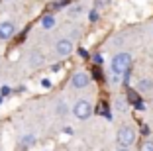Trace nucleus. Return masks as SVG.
Segmentation results:
<instances>
[{"label": "nucleus", "mask_w": 153, "mask_h": 151, "mask_svg": "<svg viewBox=\"0 0 153 151\" xmlns=\"http://www.w3.org/2000/svg\"><path fill=\"white\" fill-rule=\"evenodd\" d=\"M88 85V75L86 73H75V77H73V86L75 89H85V86Z\"/></svg>", "instance_id": "5"}, {"label": "nucleus", "mask_w": 153, "mask_h": 151, "mask_svg": "<svg viewBox=\"0 0 153 151\" xmlns=\"http://www.w3.org/2000/svg\"><path fill=\"white\" fill-rule=\"evenodd\" d=\"M33 143H36V135H33V133H26V135L22 138V145H24V147L33 145Z\"/></svg>", "instance_id": "9"}, {"label": "nucleus", "mask_w": 153, "mask_h": 151, "mask_svg": "<svg viewBox=\"0 0 153 151\" xmlns=\"http://www.w3.org/2000/svg\"><path fill=\"white\" fill-rule=\"evenodd\" d=\"M134 141H135V132L134 129H131L130 126L120 128V132H118V143H120L122 147H130Z\"/></svg>", "instance_id": "2"}, {"label": "nucleus", "mask_w": 153, "mask_h": 151, "mask_svg": "<svg viewBox=\"0 0 153 151\" xmlns=\"http://www.w3.org/2000/svg\"><path fill=\"white\" fill-rule=\"evenodd\" d=\"M14 36V24L2 22L0 24V39H10Z\"/></svg>", "instance_id": "6"}, {"label": "nucleus", "mask_w": 153, "mask_h": 151, "mask_svg": "<svg viewBox=\"0 0 153 151\" xmlns=\"http://www.w3.org/2000/svg\"><path fill=\"white\" fill-rule=\"evenodd\" d=\"M0 102H2V96H0Z\"/></svg>", "instance_id": "16"}, {"label": "nucleus", "mask_w": 153, "mask_h": 151, "mask_svg": "<svg viewBox=\"0 0 153 151\" xmlns=\"http://www.w3.org/2000/svg\"><path fill=\"white\" fill-rule=\"evenodd\" d=\"M30 63H32V65H41V63H43V57H41L39 53H33V55H32V61H30Z\"/></svg>", "instance_id": "10"}, {"label": "nucleus", "mask_w": 153, "mask_h": 151, "mask_svg": "<svg viewBox=\"0 0 153 151\" xmlns=\"http://www.w3.org/2000/svg\"><path fill=\"white\" fill-rule=\"evenodd\" d=\"M118 151H130V149H126V147H120V149H118Z\"/></svg>", "instance_id": "15"}, {"label": "nucleus", "mask_w": 153, "mask_h": 151, "mask_svg": "<svg viewBox=\"0 0 153 151\" xmlns=\"http://www.w3.org/2000/svg\"><path fill=\"white\" fill-rule=\"evenodd\" d=\"M137 90H140V92H149V90H153V83L147 80V79L140 80V83H137Z\"/></svg>", "instance_id": "7"}, {"label": "nucleus", "mask_w": 153, "mask_h": 151, "mask_svg": "<svg viewBox=\"0 0 153 151\" xmlns=\"http://www.w3.org/2000/svg\"><path fill=\"white\" fill-rule=\"evenodd\" d=\"M73 51V43L69 39H59L57 41V53L61 55V57H67V55H71Z\"/></svg>", "instance_id": "4"}, {"label": "nucleus", "mask_w": 153, "mask_h": 151, "mask_svg": "<svg viewBox=\"0 0 153 151\" xmlns=\"http://www.w3.org/2000/svg\"><path fill=\"white\" fill-rule=\"evenodd\" d=\"M79 55H81V57H86V49L81 47V49H79Z\"/></svg>", "instance_id": "14"}, {"label": "nucleus", "mask_w": 153, "mask_h": 151, "mask_svg": "<svg viewBox=\"0 0 153 151\" xmlns=\"http://www.w3.org/2000/svg\"><path fill=\"white\" fill-rule=\"evenodd\" d=\"M96 2V8H104V6L110 4V0H94Z\"/></svg>", "instance_id": "12"}, {"label": "nucleus", "mask_w": 153, "mask_h": 151, "mask_svg": "<svg viewBox=\"0 0 153 151\" xmlns=\"http://www.w3.org/2000/svg\"><path fill=\"white\" fill-rule=\"evenodd\" d=\"M140 151H153V141H145L143 145L140 147Z\"/></svg>", "instance_id": "11"}, {"label": "nucleus", "mask_w": 153, "mask_h": 151, "mask_svg": "<svg viewBox=\"0 0 153 151\" xmlns=\"http://www.w3.org/2000/svg\"><path fill=\"white\" fill-rule=\"evenodd\" d=\"M73 112H75V116L79 120H88L90 114H92V106H90V102H86V100H79V102L75 104V108H73Z\"/></svg>", "instance_id": "3"}, {"label": "nucleus", "mask_w": 153, "mask_h": 151, "mask_svg": "<svg viewBox=\"0 0 153 151\" xmlns=\"http://www.w3.org/2000/svg\"><path fill=\"white\" fill-rule=\"evenodd\" d=\"M130 65H131V55L130 53H118L112 59V73L118 77L128 75L130 73Z\"/></svg>", "instance_id": "1"}, {"label": "nucleus", "mask_w": 153, "mask_h": 151, "mask_svg": "<svg viewBox=\"0 0 153 151\" xmlns=\"http://www.w3.org/2000/svg\"><path fill=\"white\" fill-rule=\"evenodd\" d=\"M0 94H2V96H6V94H10V89H8V86H2V90H0Z\"/></svg>", "instance_id": "13"}, {"label": "nucleus", "mask_w": 153, "mask_h": 151, "mask_svg": "<svg viewBox=\"0 0 153 151\" xmlns=\"http://www.w3.org/2000/svg\"><path fill=\"white\" fill-rule=\"evenodd\" d=\"M41 26H43L45 30H51V28L55 26V18L51 16V14H47V16H43V18H41Z\"/></svg>", "instance_id": "8"}]
</instances>
